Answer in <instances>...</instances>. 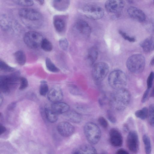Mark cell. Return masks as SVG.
<instances>
[{"mask_svg": "<svg viewBox=\"0 0 154 154\" xmlns=\"http://www.w3.org/2000/svg\"><path fill=\"white\" fill-rule=\"evenodd\" d=\"M130 99L129 91L125 88L115 90L111 94L109 104L113 109L122 111L128 104Z\"/></svg>", "mask_w": 154, "mask_h": 154, "instance_id": "cell-1", "label": "cell"}, {"mask_svg": "<svg viewBox=\"0 0 154 154\" xmlns=\"http://www.w3.org/2000/svg\"><path fill=\"white\" fill-rule=\"evenodd\" d=\"M110 86L115 90L125 88L127 82L125 73L122 70L116 69L111 72L108 78Z\"/></svg>", "mask_w": 154, "mask_h": 154, "instance_id": "cell-2", "label": "cell"}, {"mask_svg": "<svg viewBox=\"0 0 154 154\" xmlns=\"http://www.w3.org/2000/svg\"><path fill=\"white\" fill-rule=\"evenodd\" d=\"M145 64L144 57L141 54H136L129 57L126 62V66L131 72L135 73L142 72Z\"/></svg>", "mask_w": 154, "mask_h": 154, "instance_id": "cell-3", "label": "cell"}, {"mask_svg": "<svg viewBox=\"0 0 154 154\" xmlns=\"http://www.w3.org/2000/svg\"><path fill=\"white\" fill-rule=\"evenodd\" d=\"M84 131L86 138L90 144H96L100 140L101 131L95 124L92 122L87 123L84 127Z\"/></svg>", "mask_w": 154, "mask_h": 154, "instance_id": "cell-4", "label": "cell"}, {"mask_svg": "<svg viewBox=\"0 0 154 154\" xmlns=\"http://www.w3.org/2000/svg\"><path fill=\"white\" fill-rule=\"evenodd\" d=\"M44 38L41 34L34 31L26 32L23 37V40L25 44L32 49H37L41 47Z\"/></svg>", "mask_w": 154, "mask_h": 154, "instance_id": "cell-5", "label": "cell"}, {"mask_svg": "<svg viewBox=\"0 0 154 154\" xmlns=\"http://www.w3.org/2000/svg\"><path fill=\"white\" fill-rule=\"evenodd\" d=\"M109 70L108 64L104 62H100L94 65L92 71V76L97 82L102 81L106 76Z\"/></svg>", "mask_w": 154, "mask_h": 154, "instance_id": "cell-6", "label": "cell"}, {"mask_svg": "<svg viewBox=\"0 0 154 154\" xmlns=\"http://www.w3.org/2000/svg\"><path fill=\"white\" fill-rule=\"evenodd\" d=\"M83 11L87 17L95 20L101 18L104 14V10L101 7L93 4H88L85 5Z\"/></svg>", "mask_w": 154, "mask_h": 154, "instance_id": "cell-7", "label": "cell"}, {"mask_svg": "<svg viewBox=\"0 0 154 154\" xmlns=\"http://www.w3.org/2000/svg\"><path fill=\"white\" fill-rule=\"evenodd\" d=\"M19 80L18 77L14 73L9 75H2L0 77V89L4 93H9L11 87Z\"/></svg>", "mask_w": 154, "mask_h": 154, "instance_id": "cell-8", "label": "cell"}, {"mask_svg": "<svg viewBox=\"0 0 154 154\" xmlns=\"http://www.w3.org/2000/svg\"><path fill=\"white\" fill-rule=\"evenodd\" d=\"M20 16L27 20L32 21H38L42 18L40 12L37 10L30 8H23L18 11Z\"/></svg>", "mask_w": 154, "mask_h": 154, "instance_id": "cell-9", "label": "cell"}, {"mask_svg": "<svg viewBox=\"0 0 154 154\" xmlns=\"http://www.w3.org/2000/svg\"><path fill=\"white\" fill-rule=\"evenodd\" d=\"M125 5L122 0H108L105 3L106 10L111 13H118L121 11Z\"/></svg>", "mask_w": 154, "mask_h": 154, "instance_id": "cell-10", "label": "cell"}, {"mask_svg": "<svg viewBox=\"0 0 154 154\" xmlns=\"http://www.w3.org/2000/svg\"><path fill=\"white\" fill-rule=\"evenodd\" d=\"M127 146L129 150L134 153H136L138 149L139 139L137 133L131 131L128 133L127 139Z\"/></svg>", "mask_w": 154, "mask_h": 154, "instance_id": "cell-11", "label": "cell"}, {"mask_svg": "<svg viewBox=\"0 0 154 154\" xmlns=\"http://www.w3.org/2000/svg\"><path fill=\"white\" fill-rule=\"evenodd\" d=\"M57 129L59 134L64 137H68L72 135L75 129L74 126L66 122H60L57 125Z\"/></svg>", "mask_w": 154, "mask_h": 154, "instance_id": "cell-12", "label": "cell"}, {"mask_svg": "<svg viewBox=\"0 0 154 154\" xmlns=\"http://www.w3.org/2000/svg\"><path fill=\"white\" fill-rule=\"evenodd\" d=\"M110 142L111 144L115 147L121 146L122 144V136L119 131L115 128H112L109 132Z\"/></svg>", "mask_w": 154, "mask_h": 154, "instance_id": "cell-13", "label": "cell"}, {"mask_svg": "<svg viewBox=\"0 0 154 154\" xmlns=\"http://www.w3.org/2000/svg\"><path fill=\"white\" fill-rule=\"evenodd\" d=\"M129 15L132 18L140 22L144 21L146 18L144 12L135 7H130L127 11Z\"/></svg>", "mask_w": 154, "mask_h": 154, "instance_id": "cell-14", "label": "cell"}, {"mask_svg": "<svg viewBox=\"0 0 154 154\" xmlns=\"http://www.w3.org/2000/svg\"><path fill=\"white\" fill-rule=\"evenodd\" d=\"M48 97L49 100L53 103L60 102L63 98L61 90L57 87L52 88L49 91Z\"/></svg>", "mask_w": 154, "mask_h": 154, "instance_id": "cell-15", "label": "cell"}, {"mask_svg": "<svg viewBox=\"0 0 154 154\" xmlns=\"http://www.w3.org/2000/svg\"><path fill=\"white\" fill-rule=\"evenodd\" d=\"M76 30L80 33L85 36L90 35L91 29L89 24L86 21L82 20L78 21L75 24Z\"/></svg>", "mask_w": 154, "mask_h": 154, "instance_id": "cell-16", "label": "cell"}, {"mask_svg": "<svg viewBox=\"0 0 154 154\" xmlns=\"http://www.w3.org/2000/svg\"><path fill=\"white\" fill-rule=\"evenodd\" d=\"M72 154H97L95 149L92 145L84 144L75 148Z\"/></svg>", "mask_w": 154, "mask_h": 154, "instance_id": "cell-17", "label": "cell"}, {"mask_svg": "<svg viewBox=\"0 0 154 154\" xmlns=\"http://www.w3.org/2000/svg\"><path fill=\"white\" fill-rule=\"evenodd\" d=\"M51 107L57 115L66 113L69 111V106L68 104L60 101L53 103Z\"/></svg>", "mask_w": 154, "mask_h": 154, "instance_id": "cell-18", "label": "cell"}, {"mask_svg": "<svg viewBox=\"0 0 154 154\" xmlns=\"http://www.w3.org/2000/svg\"><path fill=\"white\" fill-rule=\"evenodd\" d=\"M140 46L146 52H149L154 50V37H150L142 41Z\"/></svg>", "mask_w": 154, "mask_h": 154, "instance_id": "cell-19", "label": "cell"}, {"mask_svg": "<svg viewBox=\"0 0 154 154\" xmlns=\"http://www.w3.org/2000/svg\"><path fill=\"white\" fill-rule=\"evenodd\" d=\"M66 113L65 117L69 121L75 123H79L81 122L82 116L77 112L74 111H69Z\"/></svg>", "mask_w": 154, "mask_h": 154, "instance_id": "cell-20", "label": "cell"}, {"mask_svg": "<svg viewBox=\"0 0 154 154\" xmlns=\"http://www.w3.org/2000/svg\"><path fill=\"white\" fill-rule=\"evenodd\" d=\"M98 55V51L94 47H92L88 50L87 57V60L88 64L92 66L97 60Z\"/></svg>", "mask_w": 154, "mask_h": 154, "instance_id": "cell-21", "label": "cell"}, {"mask_svg": "<svg viewBox=\"0 0 154 154\" xmlns=\"http://www.w3.org/2000/svg\"><path fill=\"white\" fill-rule=\"evenodd\" d=\"M45 110L46 118L48 121L54 123L57 121V115L53 111L51 107H46Z\"/></svg>", "mask_w": 154, "mask_h": 154, "instance_id": "cell-22", "label": "cell"}, {"mask_svg": "<svg viewBox=\"0 0 154 154\" xmlns=\"http://www.w3.org/2000/svg\"><path fill=\"white\" fill-rule=\"evenodd\" d=\"M14 57L16 62L19 65L22 66L26 63V56L23 51L19 50L16 51L14 54Z\"/></svg>", "mask_w": 154, "mask_h": 154, "instance_id": "cell-23", "label": "cell"}, {"mask_svg": "<svg viewBox=\"0 0 154 154\" xmlns=\"http://www.w3.org/2000/svg\"><path fill=\"white\" fill-rule=\"evenodd\" d=\"M53 4L54 8L60 11L66 9L69 5L68 1L65 0H54Z\"/></svg>", "mask_w": 154, "mask_h": 154, "instance_id": "cell-24", "label": "cell"}, {"mask_svg": "<svg viewBox=\"0 0 154 154\" xmlns=\"http://www.w3.org/2000/svg\"><path fill=\"white\" fill-rule=\"evenodd\" d=\"M53 24L56 30L58 32H61L64 29L65 23L64 20L62 19L56 18L54 20Z\"/></svg>", "mask_w": 154, "mask_h": 154, "instance_id": "cell-25", "label": "cell"}, {"mask_svg": "<svg viewBox=\"0 0 154 154\" xmlns=\"http://www.w3.org/2000/svg\"><path fill=\"white\" fill-rule=\"evenodd\" d=\"M146 154H150L151 151V146L150 140L146 135H144L143 137Z\"/></svg>", "mask_w": 154, "mask_h": 154, "instance_id": "cell-26", "label": "cell"}, {"mask_svg": "<svg viewBox=\"0 0 154 154\" xmlns=\"http://www.w3.org/2000/svg\"><path fill=\"white\" fill-rule=\"evenodd\" d=\"M45 64L47 68L50 71L56 72L59 71V69L56 66L49 58H46Z\"/></svg>", "mask_w": 154, "mask_h": 154, "instance_id": "cell-27", "label": "cell"}, {"mask_svg": "<svg viewBox=\"0 0 154 154\" xmlns=\"http://www.w3.org/2000/svg\"><path fill=\"white\" fill-rule=\"evenodd\" d=\"M149 111L147 108L144 107L142 109L137 111L135 113V116L141 119H145L147 117Z\"/></svg>", "mask_w": 154, "mask_h": 154, "instance_id": "cell-28", "label": "cell"}, {"mask_svg": "<svg viewBox=\"0 0 154 154\" xmlns=\"http://www.w3.org/2000/svg\"><path fill=\"white\" fill-rule=\"evenodd\" d=\"M41 47L43 50L47 52L51 51L53 48L51 43L48 39L45 38H44L42 40Z\"/></svg>", "mask_w": 154, "mask_h": 154, "instance_id": "cell-29", "label": "cell"}, {"mask_svg": "<svg viewBox=\"0 0 154 154\" xmlns=\"http://www.w3.org/2000/svg\"><path fill=\"white\" fill-rule=\"evenodd\" d=\"M48 84L45 81L41 82L39 88V93L42 96H45L49 92Z\"/></svg>", "mask_w": 154, "mask_h": 154, "instance_id": "cell-30", "label": "cell"}, {"mask_svg": "<svg viewBox=\"0 0 154 154\" xmlns=\"http://www.w3.org/2000/svg\"><path fill=\"white\" fill-rule=\"evenodd\" d=\"M148 115L149 123L151 125L154 127V104H151L149 106Z\"/></svg>", "mask_w": 154, "mask_h": 154, "instance_id": "cell-31", "label": "cell"}, {"mask_svg": "<svg viewBox=\"0 0 154 154\" xmlns=\"http://www.w3.org/2000/svg\"><path fill=\"white\" fill-rule=\"evenodd\" d=\"M0 69L3 71L5 72H12L15 70V69L10 66L4 61L0 60Z\"/></svg>", "mask_w": 154, "mask_h": 154, "instance_id": "cell-32", "label": "cell"}, {"mask_svg": "<svg viewBox=\"0 0 154 154\" xmlns=\"http://www.w3.org/2000/svg\"><path fill=\"white\" fill-rule=\"evenodd\" d=\"M13 1L16 4L23 6H31L34 4L32 0H14Z\"/></svg>", "mask_w": 154, "mask_h": 154, "instance_id": "cell-33", "label": "cell"}, {"mask_svg": "<svg viewBox=\"0 0 154 154\" xmlns=\"http://www.w3.org/2000/svg\"><path fill=\"white\" fill-rule=\"evenodd\" d=\"M20 85L19 89L20 90H23L28 86V82L27 79L23 77H20Z\"/></svg>", "mask_w": 154, "mask_h": 154, "instance_id": "cell-34", "label": "cell"}, {"mask_svg": "<svg viewBox=\"0 0 154 154\" xmlns=\"http://www.w3.org/2000/svg\"><path fill=\"white\" fill-rule=\"evenodd\" d=\"M119 32L122 37L125 40L130 42H134L136 41L135 38L129 36L122 31L119 30Z\"/></svg>", "mask_w": 154, "mask_h": 154, "instance_id": "cell-35", "label": "cell"}, {"mask_svg": "<svg viewBox=\"0 0 154 154\" xmlns=\"http://www.w3.org/2000/svg\"><path fill=\"white\" fill-rule=\"evenodd\" d=\"M154 79V72H151L147 80V88L150 89L152 87L153 82Z\"/></svg>", "mask_w": 154, "mask_h": 154, "instance_id": "cell-36", "label": "cell"}, {"mask_svg": "<svg viewBox=\"0 0 154 154\" xmlns=\"http://www.w3.org/2000/svg\"><path fill=\"white\" fill-rule=\"evenodd\" d=\"M59 45L62 49L66 50L68 46V42L66 38H62L59 41Z\"/></svg>", "mask_w": 154, "mask_h": 154, "instance_id": "cell-37", "label": "cell"}, {"mask_svg": "<svg viewBox=\"0 0 154 154\" xmlns=\"http://www.w3.org/2000/svg\"><path fill=\"white\" fill-rule=\"evenodd\" d=\"M98 122L100 126L104 128H107L108 124L107 120L103 117H99L98 119Z\"/></svg>", "mask_w": 154, "mask_h": 154, "instance_id": "cell-38", "label": "cell"}, {"mask_svg": "<svg viewBox=\"0 0 154 154\" xmlns=\"http://www.w3.org/2000/svg\"><path fill=\"white\" fill-rule=\"evenodd\" d=\"M107 115L108 119L112 123H115L116 122V118L110 110L107 111Z\"/></svg>", "mask_w": 154, "mask_h": 154, "instance_id": "cell-39", "label": "cell"}, {"mask_svg": "<svg viewBox=\"0 0 154 154\" xmlns=\"http://www.w3.org/2000/svg\"><path fill=\"white\" fill-rule=\"evenodd\" d=\"M149 90L147 88L144 92L141 100L142 103H144L146 101L148 96Z\"/></svg>", "mask_w": 154, "mask_h": 154, "instance_id": "cell-40", "label": "cell"}, {"mask_svg": "<svg viewBox=\"0 0 154 154\" xmlns=\"http://www.w3.org/2000/svg\"><path fill=\"white\" fill-rule=\"evenodd\" d=\"M116 154H129V153L127 151L124 149H120L117 151Z\"/></svg>", "mask_w": 154, "mask_h": 154, "instance_id": "cell-41", "label": "cell"}, {"mask_svg": "<svg viewBox=\"0 0 154 154\" xmlns=\"http://www.w3.org/2000/svg\"><path fill=\"white\" fill-rule=\"evenodd\" d=\"M0 134H2L4 133L6 131V128L3 126V125H2L1 124L0 125Z\"/></svg>", "mask_w": 154, "mask_h": 154, "instance_id": "cell-42", "label": "cell"}, {"mask_svg": "<svg viewBox=\"0 0 154 154\" xmlns=\"http://www.w3.org/2000/svg\"><path fill=\"white\" fill-rule=\"evenodd\" d=\"M150 64L152 66H153L154 65V56L151 59L150 61Z\"/></svg>", "mask_w": 154, "mask_h": 154, "instance_id": "cell-43", "label": "cell"}, {"mask_svg": "<svg viewBox=\"0 0 154 154\" xmlns=\"http://www.w3.org/2000/svg\"><path fill=\"white\" fill-rule=\"evenodd\" d=\"M36 1L41 5H42L44 2V0L37 1Z\"/></svg>", "mask_w": 154, "mask_h": 154, "instance_id": "cell-44", "label": "cell"}, {"mask_svg": "<svg viewBox=\"0 0 154 154\" xmlns=\"http://www.w3.org/2000/svg\"><path fill=\"white\" fill-rule=\"evenodd\" d=\"M150 96L152 97H154V88L153 89L151 94H150Z\"/></svg>", "mask_w": 154, "mask_h": 154, "instance_id": "cell-45", "label": "cell"}, {"mask_svg": "<svg viewBox=\"0 0 154 154\" xmlns=\"http://www.w3.org/2000/svg\"><path fill=\"white\" fill-rule=\"evenodd\" d=\"M3 100V97L2 95L1 94H0V105H1L2 103V102Z\"/></svg>", "mask_w": 154, "mask_h": 154, "instance_id": "cell-46", "label": "cell"}, {"mask_svg": "<svg viewBox=\"0 0 154 154\" xmlns=\"http://www.w3.org/2000/svg\"></svg>", "mask_w": 154, "mask_h": 154, "instance_id": "cell-47", "label": "cell"}]
</instances>
